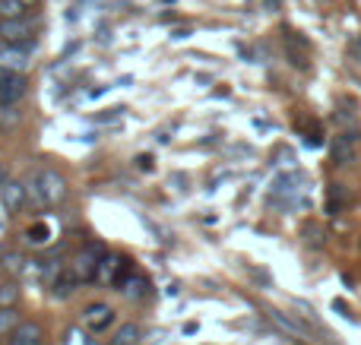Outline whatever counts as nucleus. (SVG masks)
<instances>
[{
  "instance_id": "nucleus-5",
  "label": "nucleus",
  "mask_w": 361,
  "mask_h": 345,
  "mask_svg": "<svg viewBox=\"0 0 361 345\" xmlns=\"http://www.w3.org/2000/svg\"><path fill=\"white\" fill-rule=\"evenodd\" d=\"M0 200H4V209L16 213V209L25 203V184H19V181H6V184H0Z\"/></svg>"
},
{
  "instance_id": "nucleus-11",
  "label": "nucleus",
  "mask_w": 361,
  "mask_h": 345,
  "mask_svg": "<svg viewBox=\"0 0 361 345\" xmlns=\"http://www.w3.org/2000/svg\"><path fill=\"white\" fill-rule=\"evenodd\" d=\"M19 314L16 308H0V336H13V330L19 327Z\"/></svg>"
},
{
  "instance_id": "nucleus-16",
  "label": "nucleus",
  "mask_w": 361,
  "mask_h": 345,
  "mask_svg": "<svg viewBox=\"0 0 361 345\" xmlns=\"http://www.w3.org/2000/svg\"><path fill=\"white\" fill-rule=\"evenodd\" d=\"M124 263V260H118V257H105V263H99V282H111V272L118 270V266Z\"/></svg>"
},
{
  "instance_id": "nucleus-3",
  "label": "nucleus",
  "mask_w": 361,
  "mask_h": 345,
  "mask_svg": "<svg viewBox=\"0 0 361 345\" xmlns=\"http://www.w3.org/2000/svg\"><path fill=\"white\" fill-rule=\"evenodd\" d=\"M23 95H25V80L19 73H6L4 80H0V105L4 108L19 105Z\"/></svg>"
},
{
  "instance_id": "nucleus-4",
  "label": "nucleus",
  "mask_w": 361,
  "mask_h": 345,
  "mask_svg": "<svg viewBox=\"0 0 361 345\" xmlns=\"http://www.w3.org/2000/svg\"><path fill=\"white\" fill-rule=\"evenodd\" d=\"M42 339H44L42 327H38L35 320H23L16 330H13L10 345H42Z\"/></svg>"
},
{
  "instance_id": "nucleus-9",
  "label": "nucleus",
  "mask_w": 361,
  "mask_h": 345,
  "mask_svg": "<svg viewBox=\"0 0 361 345\" xmlns=\"http://www.w3.org/2000/svg\"><path fill=\"white\" fill-rule=\"evenodd\" d=\"M25 54H19L16 48L13 51H0V67H6V70H13V73H19V70H25Z\"/></svg>"
},
{
  "instance_id": "nucleus-8",
  "label": "nucleus",
  "mask_w": 361,
  "mask_h": 345,
  "mask_svg": "<svg viewBox=\"0 0 361 345\" xmlns=\"http://www.w3.org/2000/svg\"><path fill=\"white\" fill-rule=\"evenodd\" d=\"M140 339H143V330H140L137 323H124V327L114 333L111 345H140Z\"/></svg>"
},
{
  "instance_id": "nucleus-7",
  "label": "nucleus",
  "mask_w": 361,
  "mask_h": 345,
  "mask_svg": "<svg viewBox=\"0 0 361 345\" xmlns=\"http://www.w3.org/2000/svg\"><path fill=\"white\" fill-rule=\"evenodd\" d=\"M29 32H32V23H29V19H23V16H19V19H6V23L0 25V35H4L10 44H19V38H25Z\"/></svg>"
},
{
  "instance_id": "nucleus-6",
  "label": "nucleus",
  "mask_w": 361,
  "mask_h": 345,
  "mask_svg": "<svg viewBox=\"0 0 361 345\" xmlns=\"http://www.w3.org/2000/svg\"><path fill=\"white\" fill-rule=\"evenodd\" d=\"M73 276L80 279V282H89V279L99 276V263H95V251H82L80 257H76L73 263Z\"/></svg>"
},
{
  "instance_id": "nucleus-17",
  "label": "nucleus",
  "mask_w": 361,
  "mask_h": 345,
  "mask_svg": "<svg viewBox=\"0 0 361 345\" xmlns=\"http://www.w3.org/2000/svg\"><path fill=\"white\" fill-rule=\"evenodd\" d=\"M23 4H25V6H32V4H38V0H23Z\"/></svg>"
},
{
  "instance_id": "nucleus-10",
  "label": "nucleus",
  "mask_w": 361,
  "mask_h": 345,
  "mask_svg": "<svg viewBox=\"0 0 361 345\" xmlns=\"http://www.w3.org/2000/svg\"><path fill=\"white\" fill-rule=\"evenodd\" d=\"M333 158H336L339 165H349L352 158H355V149H352V139L349 137H339L336 146H333Z\"/></svg>"
},
{
  "instance_id": "nucleus-14",
  "label": "nucleus",
  "mask_w": 361,
  "mask_h": 345,
  "mask_svg": "<svg viewBox=\"0 0 361 345\" xmlns=\"http://www.w3.org/2000/svg\"><path fill=\"white\" fill-rule=\"evenodd\" d=\"M25 13L23 0H0V16L4 19H19Z\"/></svg>"
},
{
  "instance_id": "nucleus-2",
  "label": "nucleus",
  "mask_w": 361,
  "mask_h": 345,
  "mask_svg": "<svg viewBox=\"0 0 361 345\" xmlns=\"http://www.w3.org/2000/svg\"><path fill=\"white\" fill-rule=\"evenodd\" d=\"M114 323V308L111 304H89L86 310H82V317H80V327H86L89 333H105L108 327Z\"/></svg>"
},
{
  "instance_id": "nucleus-1",
  "label": "nucleus",
  "mask_w": 361,
  "mask_h": 345,
  "mask_svg": "<svg viewBox=\"0 0 361 345\" xmlns=\"http://www.w3.org/2000/svg\"><path fill=\"white\" fill-rule=\"evenodd\" d=\"M29 187H32V194H35L38 206H57V203L63 200V194H67V184H63V177L57 175L54 168L35 171Z\"/></svg>"
},
{
  "instance_id": "nucleus-13",
  "label": "nucleus",
  "mask_w": 361,
  "mask_h": 345,
  "mask_svg": "<svg viewBox=\"0 0 361 345\" xmlns=\"http://www.w3.org/2000/svg\"><path fill=\"white\" fill-rule=\"evenodd\" d=\"M92 336H95V333H89L86 327H80V330H70V333H67V339H63V345H99V342L92 339Z\"/></svg>"
},
{
  "instance_id": "nucleus-12",
  "label": "nucleus",
  "mask_w": 361,
  "mask_h": 345,
  "mask_svg": "<svg viewBox=\"0 0 361 345\" xmlns=\"http://www.w3.org/2000/svg\"><path fill=\"white\" fill-rule=\"evenodd\" d=\"M19 282H4L0 285V308H16L19 304Z\"/></svg>"
},
{
  "instance_id": "nucleus-15",
  "label": "nucleus",
  "mask_w": 361,
  "mask_h": 345,
  "mask_svg": "<svg viewBox=\"0 0 361 345\" xmlns=\"http://www.w3.org/2000/svg\"><path fill=\"white\" fill-rule=\"evenodd\" d=\"M25 238H29L32 244H48V241H51V228L38 222V225H32L29 232H25Z\"/></svg>"
}]
</instances>
